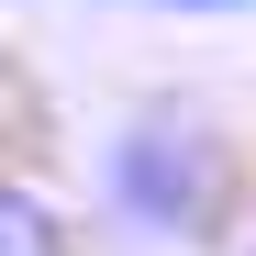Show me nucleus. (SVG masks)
<instances>
[{
	"label": "nucleus",
	"mask_w": 256,
	"mask_h": 256,
	"mask_svg": "<svg viewBox=\"0 0 256 256\" xmlns=\"http://www.w3.org/2000/svg\"><path fill=\"white\" fill-rule=\"evenodd\" d=\"M156 12H245V0H156Z\"/></svg>",
	"instance_id": "3"
},
{
	"label": "nucleus",
	"mask_w": 256,
	"mask_h": 256,
	"mask_svg": "<svg viewBox=\"0 0 256 256\" xmlns=\"http://www.w3.org/2000/svg\"><path fill=\"white\" fill-rule=\"evenodd\" d=\"M0 256H67L56 212L34 200V190H12V178H0Z\"/></svg>",
	"instance_id": "2"
},
{
	"label": "nucleus",
	"mask_w": 256,
	"mask_h": 256,
	"mask_svg": "<svg viewBox=\"0 0 256 256\" xmlns=\"http://www.w3.org/2000/svg\"><path fill=\"white\" fill-rule=\"evenodd\" d=\"M100 190H112L122 223H145L167 245H200L212 223H223V200H234L223 145H212V134H178V122H122L112 156H100Z\"/></svg>",
	"instance_id": "1"
}]
</instances>
